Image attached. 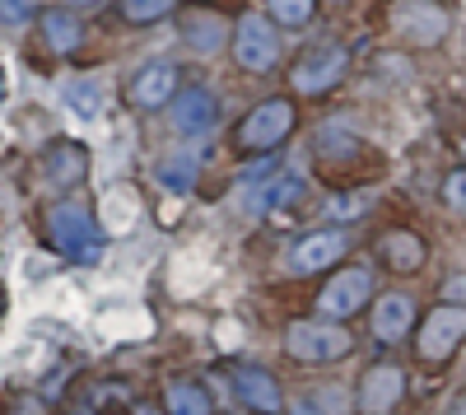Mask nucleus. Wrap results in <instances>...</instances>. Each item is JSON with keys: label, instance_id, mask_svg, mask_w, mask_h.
<instances>
[{"label": "nucleus", "instance_id": "obj_19", "mask_svg": "<svg viewBox=\"0 0 466 415\" xmlns=\"http://www.w3.org/2000/svg\"><path fill=\"white\" fill-rule=\"evenodd\" d=\"M197 155H168L164 164H159V182L168 187L173 197H182V192H191V182H197Z\"/></svg>", "mask_w": 466, "mask_h": 415}, {"label": "nucleus", "instance_id": "obj_33", "mask_svg": "<svg viewBox=\"0 0 466 415\" xmlns=\"http://www.w3.org/2000/svg\"><path fill=\"white\" fill-rule=\"evenodd\" d=\"M0 98H5V75H0Z\"/></svg>", "mask_w": 466, "mask_h": 415}, {"label": "nucleus", "instance_id": "obj_2", "mask_svg": "<svg viewBox=\"0 0 466 415\" xmlns=\"http://www.w3.org/2000/svg\"><path fill=\"white\" fill-rule=\"evenodd\" d=\"M382 15H387L392 37H401L410 47H439L448 37V24H452L439 0H387Z\"/></svg>", "mask_w": 466, "mask_h": 415}, {"label": "nucleus", "instance_id": "obj_15", "mask_svg": "<svg viewBox=\"0 0 466 415\" xmlns=\"http://www.w3.org/2000/svg\"><path fill=\"white\" fill-rule=\"evenodd\" d=\"M37 33H43V43L56 56L80 52V43H85V24L75 19L70 10H43V15H37Z\"/></svg>", "mask_w": 466, "mask_h": 415}, {"label": "nucleus", "instance_id": "obj_26", "mask_svg": "<svg viewBox=\"0 0 466 415\" xmlns=\"http://www.w3.org/2000/svg\"><path fill=\"white\" fill-rule=\"evenodd\" d=\"M443 201H448L457 215H466V173H452V177L443 182Z\"/></svg>", "mask_w": 466, "mask_h": 415}, {"label": "nucleus", "instance_id": "obj_11", "mask_svg": "<svg viewBox=\"0 0 466 415\" xmlns=\"http://www.w3.org/2000/svg\"><path fill=\"white\" fill-rule=\"evenodd\" d=\"M345 248H350V238H345L340 229H318V234L299 238V248H294V257H289V271L318 276V271L336 267V261L345 257Z\"/></svg>", "mask_w": 466, "mask_h": 415}, {"label": "nucleus", "instance_id": "obj_29", "mask_svg": "<svg viewBox=\"0 0 466 415\" xmlns=\"http://www.w3.org/2000/svg\"><path fill=\"white\" fill-rule=\"evenodd\" d=\"M66 5H75V10H98V5H107V0H66Z\"/></svg>", "mask_w": 466, "mask_h": 415}, {"label": "nucleus", "instance_id": "obj_8", "mask_svg": "<svg viewBox=\"0 0 466 415\" xmlns=\"http://www.w3.org/2000/svg\"><path fill=\"white\" fill-rule=\"evenodd\" d=\"M369 299H373V271L369 267H345L318 294V313L322 318H350V313H360Z\"/></svg>", "mask_w": 466, "mask_h": 415}, {"label": "nucleus", "instance_id": "obj_4", "mask_svg": "<svg viewBox=\"0 0 466 415\" xmlns=\"http://www.w3.org/2000/svg\"><path fill=\"white\" fill-rule=\"evenodd\" d=\"M461 341H466V309L443 304V309H434L430 318L420 322V331H415V355L430 364V369H439V364H448V359L457 355Z\"/></svg>", "mask_w": 466, "mask_h": 415}, {"label": "nucleus", "instance_id": "obj_22", "mask_svg": "<svg viewBox=\"0 0 466 415\" xmlns=\"http://www.w3.org/2000/svg\"><path fill=\"white\" fill-rule=\"evenodd\" d=\"M299 197H303V177H299V173H285V177H276V182L266 187L257 206H261V210H270V206H294Z\"/></svg>", "mask_w": 466, "mask_h": 415}, {"label": "nucleus", "instance_id": "obj_1", "mask_svg": "<svg viewBox=\"0 0 466 415\" xmlns=\"http://www.w3.org/2000/svg\"><path fill=\"white\" fill-rule=\"evenodd\" d=\"M47 243L75 261H98L103 257V229L94 224V215L75 201H61L47 210Z\"/></svg>", "mask_w": 466, "mask_h": 415}, {"label": "nucleus", "instance_id": "obj_12", "mask_svg": "<svg viewBox=\"0 0 466 415\" xmlns=\"http://www.w3.org/2000/svg\"><path fill=\"white\" fill-rule=\"evenodd\" d=\"M43 173H47V182L56 187V192H70V187H80V182L89 177V149H85L80 140H56V145H47Z\"/></svg>", "mask_w": 466, "mask_h": 415}, {"label": "nucleus", "instance_id": "obj_25", "mask_svg": "<svg viewBox=\"0 0 466 415\" xmlns=\"http://www.w3.org/2000/svg\"><path fill=\"white\" fill-rule=\"evenodd\" d=\"M173 10V0H122V19L127 24H154Z\"/></svg>", "mask_w": 466, "mask_h": 415}, {"label": "nucleus", "instance_id": "obj_14", "mask_svg": "<svg viewBox=\"0 0 466 415\" xmlns=\"http://www.w3.org/2000/svg\"><path fill=\"white\" fill-rule=\"evenodd\" d=\"M410 322H415V304L406 294H382L373 304V336L382 346H397L401 336L410 331Z\"/></svg>", "mask_w": 466, "mask_h": 415}, {"label": "nucleus", "instance_id": "obj_18", "mask_svg": "<svg viewBox=\"0 0 466 415\" xmlns=\"http://www.w3.org/2000/svg\"><path fill=\"white\" fill-rule=\"evenodd\" d=\"M164 406H168V415H210L206 392L197 383H187V379H173L164 388Z\"/></svg>", "mask_w": 466, "mask_h": 415}, {"label": "nucleus", "instance_id": "obj_24", "mask_svg": "<svg viewBox=\"0 0 466 415\" xmlns=\"http://www.w3.org/2000/svg\"><path fill=\"white\" fill-rule=\"evenodd\" d=\"M66 103L80 112V117H98L103 94H98V85H89V80H75V85H66Z\"/></svg>", "mask_w": 466, "mask_h": 415}, {"label": "nucleus", "instance_id": "obj_30", "mask_svg": "<svg viewBox=\"0 0 466 415\" xmlns=\"http://www.w3.org/2000/svg\"><path fill=\"white\" fill-rule=\"evenodd\" d=\"M294 415H322V410H313V401H299V406H294Z\"/></svg>", "mask_w": 466, "mask_h": 415}, {"label": "nucleus", "instance_id": "obj_20", "mask_svg": "<svg viewBox=\"0 0 466 415\" xmlns=\"http://www.w3.org/2000/svg\"><path fill=\"white\" fill-rule=\"evenodd\" d=\"M182 33H187V43L201 47V52H219L224 47V24L215 15H187Z\"/></svg>", "mask_w": 466, "mask_h": 415}, {"label": "nucleus", "instance_id": "obj_9", "mask_svg": "<svg viewBox=\"0 0 466 415\" xmlns=\"http://www.w3.org/2000/svg\"><path fill=\"white\" fill-rule=\"evenodd\" d=\"M406 397V373L397 364H373L364 369V379H360V410L364 415H387L397 401Z\"/></svg>", "mask_w": 466, "mask_h": 415}, {"label": "nucleus", "instance_id": "obj_5", "mask_svg": "<svg viewBox=\"0 0 466 415\" xmlns=\"http://www.w3.org/2000/svg\"><path fill=\"white\" fill-rule=\"evenodd\" d=\"M285 350L303 364H336L350 355V331L336 322H289Z\"/></svg>", "mask_w": 466, "mask_h": 415}, {"label": "nucleus", "instance_id": "obj_28", "mask_svg": "<svg viewBox=\"0 0 466 415\" xmlns=\"http://www.w3.org/2000/svg\"><path fill=\"white\" fill-rule=\"evenodd\" d=\"M331 215H364V206L355 201V206H350V197H340L336 206H331Z\"/></svg>", "mask_w": 466, "mask_h": 415}, {"label": "nucleus", "instance_id": "obj_7", "mask_svg": "<svg viewBox=\"0 0 466 415\" xmlns=\"http://www.w3.org/2000/svg\"><path fill=\"white\" fill-rule=\"evenodd\" d=\"M345 66H350V56H345V47H336V43L308 47V52L294 61V70H289V85H294L299 94H327V89L340 85Z\"/></svg>", "mask_w": 466, "mask_h": 415}, {"label": "nucleus", "instance_id": "obj_3", "mask_svg": "<svg viewBox=\"0 0 466 415\" xmlns=\"http://www.w3.org/2000/svg\"><path fill=\"white\" fill-rule=\"evenodd\" d=\"M289 131H294V103L289 98H266L238 122L233 145H238L243 155H257V149H276Z\"/></svg>", "mask_w": 466, "mask_h": 415}, {"label": "nucleus", "instance_id": "obj_27", "mask_svg": "<svg viewBox=\"0 0 466 415\" xmlns=\"http://www.w3.org/2000/svg\"><path fill=\"white\" fill-rule=\"evenodd\" d=\"M0 19H5V24H24L28 19V0H0Z\"/></svg>", "mask_w": 466, "mask_h": 415}, {"label": "nucleus", "instance_id": "obj_13", "mask_svg": "<svg viewBox=\"0 0 466 415\" xmlns=\"http://www.w3.org/2000/svg\"><path fill=\"white\" fill-rule=\"evenodd\" d=\"M215 117H219V103H215V94H210L206 85L173 94V127H177L182 136H210Z\"/></svg>", "mask_w": 466, "mask_h": 415}, {"label": "nucleus", "instance_id": "obj_21", "mask_svg": "<svg viewBox=\"0 0 466 415\" xmlns=\"http://www.w3.org/2000/svg\"><path fill=\"white\" fill-rule=\"evenodd\" d=\"M355 149H360V140L350 136L340 122H327V127L318 131V155H322V159H355Z\"/></svg>", "mask_w": 466, "mask_h": 415}, {"label": "nucleus", "instance_id": "obj_32", "mask_svg": "<svg viewBox=\"0 0 466 415\" xmlns=\"http://www.w3.org/2000/svg\"><path fill=\"white\" fill-rule=\"evenodd\" d=\"M70 415H94V410H89V406H80V410H70Z\"/></svg>", "mask_w": 466, "mask_h": 415}, {"label": "nucleus", "instance_id": "obj_10", "mask_svg": "<svg viewBox=\"0 0 466 415\" xmlns=\"http://www.w3.org/2000/svg\"><path fill=\"white\" fill-rule=\"evenodd\" d=\"M177 94V70L168 61H149L131 75V85H127V103L140 107V112H154V107H164L168 98Z\"/></svg>", "mask_w": 466, "mask_h": 415}, {"label": "nucleus", "instance_id": "obj_6", "mask_svg": "<svg viewBox=\"0 0 466 415\" xmlns=\"http://www.w3.org/2000/svg\"><path fill=\"white\" fill-rule=\"evenodd\" d=\"M233 61H238L243 70L261 75L280 61V33L276 24H270L266 15H243L238 28H233Z\"/></svg>", "mask_w": 466, "mask_h": 415}, {"label": "nucleus", "instance_id": "obj_23", "mask_svg": "<svg viewBox=\"0 0 466 415\" xmlns=\"http://www.w3.org/2000/svg\"><path fill=\"white\" fill-rule=\"evenodd\" d=\"M270 19H280L285 28H303L308 19H313V0H266Z\"/></svg>", "mask_w": 466, "mask_h": 415}, {"label": "nucleus", "instance_id": "obj_17", "mask_svg": "<svg viewBox=\"0 0 466 415\" xmlns=\"http://www.w3.org/2000/svg\"><path fill=\"white\" fill-rule=\"evenodd\" d=\"M378 257L392 267L397 276H415L424 267V238H415L410 229H392L378 238Z\"/></svg>", "mask_w": 466, "mask_h": 415}, {"label": "nucleus", "instance_id": "obj_31", "mask_svg": "<svg viewBox=\"0 0 466 415\" xmlns=\"http://www.w3.org/2000/svg\"><path fill=\"white\" fill-rule=\"evenodd\" d=\"M131 415H164V410H159V406H145V401H140V406H136Z\"/></svg>", "mask_w": 466, "mask_h": 415}, {"label": "nucleus", "instance_id": "obj_16", "mask_svg": "<svg viewBox=\"0 0 466 415\" xmlns=\"http://www.w3.org/2000/svg\"><path fill=\"white\" fill-rule=\"evenodd\" d=\"M233 392L243 397V406H252L261 415H276L280 410V383L270 379L266 369H238V373H233Z\"/></svg>", "mask_w": 466, "mask_h": 415}]
</instances>
